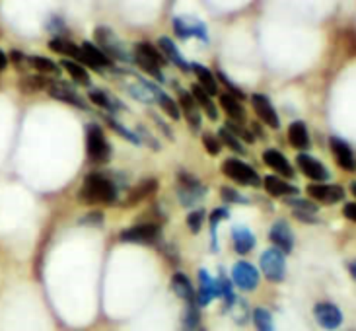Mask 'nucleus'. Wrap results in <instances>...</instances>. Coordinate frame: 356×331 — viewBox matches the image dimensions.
Here are the masks:
<instances>
[{"instance_id": "4c0bfd02", "label": "nucleus", "mask_w": 356, "mask_h": 331, "mask_svg": "<svg viewBox=\"0 0 356 331\" xmlns=\"http://www.w3.org/2000/svg\"><path fill=\"white\" fill-rule=\"evenodd\" d=\"M218 138H220V143H224V145L228 146V148H232L234 152H238V154H245V148H243V145H241V140L238 138V136H234L224 127V129H220V133H218Z\"/></svg>"}, {"instance_id": "4be33fe9", "label": "nucleus", "mask_w": 356, "mask_h": 331, "mask_svg": "<svg viewBox=\"0 0 356 331\" xmlns=\"http://www.w3.org/2000/svg\"><path fill=\"white\" fill-rule=\"evenodd\" d=\"M191 70L195 72L197 80H199V86H201L209 96H218V80H216L212 70H209L207 67H202L199 63H193Z\"/></svg>"}, {"instance_id": "a878e982", "label": "nucleus", "mask_w": 356, "mask_h": 331, "mask_svg": "<svg viewBox=\"0 0 356 331\" xmlns=\"http://www.w3.org/2000/svg\"><path fill=\"white\" fill-rule=\"evenodd\" d=\"M172 291H174L185 304H197V294L193 291L189 279H187L183 273H175L174 277H172Z\"/></svg>"}, {"instance_id": "aec40b11", "label": "nucleus", "mask_w": 356, "mask_h": 331, "mask_svg": "<svg viewBox=\"0 0 356 331\" xmlns=\"http://www.w3.org/2000/svg\"><path fill=\"white\" fill-rule=\"evenodd\" d=\"M263 162L269 166L270 170H275L277 174L284 175V177H292L294 175V170H292V166L286 160V156L279 152V150H275V148H269V150L263 152Z\"/></svg>"}, {"instance_id": "c03bdc74", "label": "nucleus", "mask_w": 356, "mask_h": 331, "mask_svg": "<svg viewBox=\"0 0 356 331\" xmlns=\"http://www.w3.org/2000/svg\"><path fill=\"white\" fill-rule=\"evenodd\" d=\"M289 204L294 209V213H318V207L316 204L308 203V201H302V199H289Z\"/></svg>"}, {"instance_id": "dca6fc26", "label": "nucleus", "mask_w": 356, "mask_h": 331, "mask_svg": "<svg viewBox=\"0 0 356 331\" xmlns=\"http://www.w3.org/2000/svg\"><path fill=\"white\" fill-rule=\"evenodd\" d=\"M179 109H181V113L185 115V119H187V123H189L193 131H199L202 123L201 111H199V106L193 99L191 94L185 92V90H179Z\"/></svg>"}, {"instance_id": "c756f323", "label": "nucleus", "mask_w": 356, "mask_h": 331, "mask_svg": "<svg viewBox=\"0 0 356 331\" xmlns=\"http://www.w3.org/2000/svg\"><path fill=\"white\" fill-rule=\"evenodd\" d=\"M191 96L193 99L197 102V106L201 107L202 111H207V115L211 117L212 121H216L218 119V111H216V106L212 104V97L202 90L199 84H195V86L191 88Z\"/></svg>"}, {"instance_id": "9d476101", "label": "nucleus", "mask_w": 356, "mask_h": 331, "mask_svg": "<svg viewBox=\"0 0 356 331\" xmlns=\"http://www.w3.org/2000/svg\"><path fill=\"white\" fill-rule=\"evenodd\" d=\"M296 164L302 170V174L309 177L312 181H316V184H323V181L329 179V170L319 160H316L314 156L298 154L296 156Z\"/></svg>"}, {"instance_id": "2f4dec72", "label": "nucleus", "mask_w": 356, "mask_h": 331, "mask_svg": "<svg viewBox=\"0 0 356 331\" xmlns=\"http://www.w3.org/2000/svg\"><path fill=\"white\" fill-rule=\"evenodd\" d=\"M88 97H90L92 104H96L97 107H104V109H109L111 113H113L115 109H121V107H123L117 99H113L111 96H107L106 92H102V90H90Z\"/></svg>"}, {"instance_id": "6e6552de", "label": "nucleus", "mask_w": 356, "mask_h": 331, "mask_svg": "<svg viewBox=\"0 0 356 331\" xmlns=\"http://www.w3.org/2000/svg\"><path fill=\"white\" fill-rule=\"evenodd\" d=\"M94 35H96V41H97V47L102 49L104 53H106L107 57L111 58H121V60H129V55H127L123 47H121V43L117 41V38L113 35V31L107 28H97L94 31Z\"/></svg>"}, {"instance_id": "1a4fd4ad", "label": "nucleus", "mask_w": 356, "mask_h": 331, "mask_svg": "<svg viewBox=\"0 0 356 331\" xmlns=\"http://www.w3.org/2000/svg\"><path fill=\"white\" fill-rule=\"evenodd\" d=\"M314 316H316V320H318V323L323 330H337L339 325L343 323V314L331 302H319V304H316Z\"/></svg>"}, {"instance_id": "f03ea898", "label": "nucleus", "mask_w": 356, "mask_h": 331, "mask_svg": "<svg viewBox=\"0 0 356 331\" xmlns=\"http://www.w3.org/2000/svg\"><path fill=\"white\" fill-rule=\"evenodd\" d=\"M204 193H207V189L197 177H193L187 172H179V175H177V197H179L183 207H193L195 203H199Z\"/></svg>"}, {"instance_id": "f257e3e1", "label": "nucleus", "mask_w": 356, "mask_h": 331, "mask_svg": "<svg viewBox=\"0 0 356 331\" xmlns=\"http://www.w3.org/2000/svg\"><path fill=\"white\" fill-rule=\"evenodd\" d=\"M78 199L88 204H113L119 199V187L109 175L94 172L84 179Z\"/></svg>"}, {"instance_id": "5701e85b", "label": "nucleus", "mask_w": 356, "mask_h": 331, "mask_svg": "<svg viewBox=\"0 0 356 331\" xmlns=\"http://www.w3.org/2000/svg\"><path fill=\"white\" fill-rule=\"evenodd\" d=\"M232 242H234V250L238 253H250L255 245V236L251 232L250 228L245 226H236L232 230Z\"/></svg>"}, {"instance_id": "39448f33", "label": "nucleus", "mask_w": 356, "mask_h": 331, "mask_svg": "<svg viewBox=\"0 0 356 331\" xmlns=\"http://www.w3.org/2000/svg\"><path fill=\"white\" fill-rule=\"evenodd\" d=\"M86 146H88V156L94 160V162H107L111 158V146L107 143L104 131L97 125L88 127L86 133Z\"/></svg>"}, {"instance_id": "09e8293b", "label": "nucleus", "mask_w": 356, "mask_h": 331, "mask_svg": "<svg viewBox=\"0 0 356 331\" xmlns=\"http://www.w3.org/2000/svg\"><path fill=\"white\" fill-rule=\"evenodd\" d=\"M82 224H88V226H102V223H104V214L102 213H92L88 214V216H84L82 220H80Z\"/></svg>"}, {"instance_id": "473e14b6", "label": "nucleus", "mask_w": 356, "mask_h": 331, "mask_svg": "<svg viewBox=\"0 0 356 331\" xmlns=\"http://www.w3.org/2000/svg\"><path fill=\"white\" fill-rule=\"evenodd\" d=\"M199 306L197 304H185V312H183L181 320V331H195L199 328Z\"/></svg>"}, {"instance_id": "79ce46f5", "label": "nucleus", "mask_w": 356, "mask_h": 331, "mask_svg": "<svg viewBox=\"0 0 356 331\" xmlns=\"http://www.w3.org/2000/svg\"><path fill=\"white\" fill-rule=\"evenodd\" d=\"M202 223H204V211H191V213L187 214V226H189V230L191 232H199L202 228Z\"/></svg>"}, {"instance_id": "5fc2aeb1", "label": "nucleus", "mask_w": 356, "mask_h": 331, "mask_svg": "<svg viewBox=\"0 0 356 331\" xmlns=\"http://www.w3.org/2000/svg\"><path fill=\"white\" fill-rule=\"evenodd\" d=\"M350 191H353V195L356 197V181H353V184H350Z\"/></svg>"}, {"instance_id": "b1692460", "label": "nucleus", "mask_w": 356, "mask_h": 331, "mask_svg": "<svg viewBox=\"0 0 356 331\" xmlns=\"http://www.w3.org/2000/svg\"><path fill=\"white\" fill-rule=\"evenodd\" d=\"M82 51H84V55H86L88 58V67L92 68H107L113 65V60L107 57L106 53L102 51V49L97 47V45H94V43H90V41H84L82 45Z\"/></svg>"}, {"instance_id": "c9c22d12", "label": "nucleus", "mask_w": 356, "mask_h": 331, "mask_svg": "<svg viewBox=\"0 0 356 331\" xmlns=\"http://www.w3.org/2000/svg\"><path fill=\"white\" fill-rule=\"evenodd\" d=\"M253 321H255V328L259 331H275L273 316H270V312L265 310V308H255V310H253Z\"/></svg>"}, {"instance_id": "a18cd8bd", "label": "nucleus", "mask_w": 356, "mask_h": 331, "mask_svg": "<svg viewBox=\"0 0 356 331\" xmlns=\"http://www.w3.org/2000/svg\"><path fill=\"white\" fill-rule=\"evenodd\" d=\"M218 289H220V294L224 296V300L228 306H232L234 302H236V296H234V291H232V282L220 275V281H218Z\"/></svg>"}, {"instance_id": "2eb2a0df", "label": "nucleus", "mask_w": 356, "mask_h": 331, "mask_svg": "<svg viewBox=\"0 0 356 331\" xmlns=\"http://www.w3.org/2000/svg\"><path fill=\"white\" fill-rule=\"evenodd\" d=\"M220 294L218 282L212 279L209 273L199 271V292H197V306H209Z\"/></svg>"}, {"instance_id": "0eeeda50", "label": "nucleus", "mask_w": 356, "mask_h": 331, "mask_svg": "<svg viewBox=\"0 0 356 331\" xmlns=\"http://www.w3.org/2000/svg\"><path fill=\"white\" fill-rule=\"evenodd\" d=\"M160 238V226L152 223L136 224L121 232V242L131 243H154Z\"/></svg>"}, {"instance_id": "393cba45", "label": "nucleus", "mask_w": 356, "mask_h": 331, "mask_svg": "<svg viewBox=\"0 0 356 331\" xmlns=\"http://www.w3.org/2000/svg\"><path fill=\"white\" fill-rule=\"evenodd\" d=\"M263 185H265V191L275 195V197H290V195L298 193V189L294 185L284 181L282 177H277V175H267L263 179Z\"/></svg>"}, {"instance_id": "ddd939ff", "label": "nucleus", "mask_w": 356, "mask_h": 331, "mask_svg": "<svg viewBox=\"0 0 356 331\" xmlns=\"http://www.w3.org/2000/svg\"><path fill=\"white\" fill-rule=\"evenodd\" d=\"M329 146H331V152L335 156L337 164L347 170V172H355L356 170V158L353 148L343 140V138H337V136H331L329 138Z\"/></svg>"}, {"instance_id": "f704fd0d", "label": "nucleus", "mask_w": 356, "mask_h": 331, "mask_svg": "<svg viewBox=\"0 0 356 331\" xmlns=\"http://www.w3.org/2000/svg\"><path fill=\"white\" fill-rule=\"evenodd\" d=\"M28 63L43 74H58V70H60L57 63H53L47 57H41V55H31V57H28Z\"/></svg>"}, {"instance_id": "7ed1b4c3", "label": "nucleus", "mask_w": 356, "mask_h": 331, "mask_svg": "<svg viewBox=\"0 0 356 331\" xmlns=\"http://www.w3.org/2000/svg\"><path fill=\"white\" fill-rule=\"evenodd\" d=\"M222 172L230 177L232 181L240 185H251V187H257L261 184L259 174L251 168L250 164L241 162L238 158H230L222 164Z\"/></svg>"}, {"instance_id": "bb28decb", "label": "nucleus", "mask_w": 356, "mask_h": 331, "mask_svg": "<svg viewBox=\"0 0 356 331\" xmlns=\"http://www.w3.org/2000/svg\"><path fill=\"white\" fill-rule=\"evenodd\" d=\"M220 106L222 109L228 113V117H230V121H234V123H243V119H245V109H243V106L240 104V99H236L234 96H230V94H220Z\"/></svg>"}, {"instance_id": "f8f14e48", "label": "nucleus", "mask_w": 356, "mask_h": 331, "mask_svg": "<svg viewBox=\"0 0 356 331\" xmlns=\"http://www.w3.org/2000/svg\"><path fill=\"white\" fill-rule=\"evenodd\" d=\"M308 195L312 199H316L319 203H339L345 199V189L339 185H327V184H309Z\"/></svg>"}, {"instance_id": "f3484780", "label": "nucleus", "mask_w": 356, "mask_h": 331, "mask_svg": "<svg viewBox=\"0 0 356 331\" xmlns=\"http://www.w3.org/2000/svg\"><path fill=\"white\" fill-rule=\"evenodd\" d=\"M49 49H53L55 53H60V55H65V57H70V60H76L80 65H88V58L84 55V51L82 47H78L74 45L72 41H68L65 38H53L49 41Z\"/></svg>"}, {"instance_id": "412c9836", "label": "nucleus", "mask_w": 356, "mask_h": 331, "mask_svg": "<svg viewBox=\"0 0 356 331\" xmlns=\"http://www.w3.org/2000/svg\"><path fill=\"white\" fill-rule=\"evenodd\" d=\"M156 187H158V181H156L154 177H148L145 181H140V184L131 189V193L127 195V199L123 201V207H135V204L143 203L146 197H150V195L154 193Z\"/></svg>"}, {"instance_id": "7c9ffc66", "label": "nucleus", "mask_w": 356, "mask_h": 331, "mask_svg": "<svg viewBox=\"0 0 356 331\" xmlns=\"http://www.w3.org/2000/svg\"><path fill=\"white\" fill-rule=\"evenodd\" d=\"M60 67L67 70L68 74H70V78L72 80H76L78 84H82V86H90V74H88V70L80 63H76V60H70V58H65L63 63H60Z\"/></svg>"}, {"instance_id": "8fccbe9b", "label": "nucleus", "mask_w": 356, "mask_h": 331, "mask_svg": "<svg viewBox=\"0 0 356 331\" xmlns=\"http://www.w3.org/2000/svg\"><path fill=\"white\" fill-rule=\"evenodd\" d=\"M343 214L347 216L348 220H353V223H356V203H347V204H345V209H343Z\"/></svg>"}, {"instance_id": "6ab92c4d", "label": "nucleus", "mask_w": 356, "mask_h": 331, "mask_svg": "<svg viewBox=\"0 0 356 331\" xmlns=\"http://www.w3.org/2000/svg\"><path fill=\"white\" fill-rule=\"evenodd\" d=\"M158 47L162 51V55L165 57V60H170L172 65H175L177 68H181L183 72H189V70H191V65L185 60V57L181 55V51L175 47V41H172L170 38H160L158 39Z\"/></svg>"}, {"instance_id": "20e7f679", "label": "nucleus", "mask_w": 356, "mask_h": 331, "mask_svg": "<svg viewBox=\"0 0 356 331\" xmlns=\"http://www.w3.org/2000/svg\"><path fill=\"white\" fill-rule=\"evenodd\" d=\"M261 271L273 282H280L286 275V261L284 253L277 248H269L261 255Z\"/></svg>"}, {"instance_id": "cd10ccee", "label": "nucleus", "mask_w": 356, "mask_h": 331, "mask_svg": "<svg viewBox=\"0 0 356 331\" xmlns=\"http://www.w3.org/2000/svg\"><path fill=\"white\" fill-rule=\"evenodd\" d=\"M289 140L290 145L294 146V148H298V150H306V148H309V133L306 123L294 121V123L289 127Z\"/></svg>"}, {"instance_id": "58836bf2", "label": "nucleus", "mask_w": 356, "mask_h": 331, "mask_svg": "<svg viewBox=\"0 0 356 331\" xmlns=\"http://www.w3.org/2000/svg\"><path fill=\"white\" fill-rule=\"evenodd\" d=\"M106 121H107V125L111 127L113 131H117L119 135L123 136V138H127V140H131L133 145H140V138L135 135V133H131L129 129H125V127L121 125V123H117L115 119H111V117H106Z\"/></svg>"}, {"instance_id": "49530a36", "label": "nucleus", "mask_w": 356, "mask_h": 331, "mask_svg": "<svg viewBox=\"0 0 356 331\" xmlns=\"http://www.w3.org/2000/svg\"><path fill=\"white\" fill-rule=\"evenodd\" d=\"M222 218H228V209H216L211 214V228H212V243L216 245V226Z\"/></svg>"}, {"instance_id": "de8ad7c7", "label": "nucleus", "mask_w": 356, "mask_h": 331, "mask_svg": "<svg viewBox=\"0 0 356 331\" xmlns=\"http://www.w3.org/2000/svg\"><path fill=\"white\" fill-rule=\"evenodd\" d=\"M220 197L226 201V203H245V201H248L245 197H241L238 191H234V189H230V187H222Z\"/></svg>"}, {"instance_id": "37998d69", "label": "nucleus", "mask_w": 356, "mask_h": 331, "mask_svg": "<svg viewBox=\"0 0 356 331\" xmlns=\"http://www.w3.org/2000/svg\"><path fill=\"white\" fill-rule=\"evenodd\" d=\"M202 145H204V148H207V152L212 156H216L218 152H220L222 148V143L218 136L211 135V133H207V135H202Z\"/></svg>"}, {"instance_id": "9b49d317", "label": "nucleus", "mask_w": 356, "mask_h": 331, "mask_svg": "<svg viewBox=\"0 0 356 331\" xmlns=\"http://www.w3.org/2000/svg\"><path fill=\"white\" fill-rule=\"evenodd\" d=\"M251 106H253L257 117H259L265 125H269L270 129H279L280 127L279 113L275 111V107H273V104H270L269 97L263 96V94H253V96H251Z\"/></svg>"}, {"instance_id": "72a5a7b5", "label": "nucleus", "mask_w": 356, "mask_h": 331, "mask_svg": "<svg viewBox=\"0 0 356 331\" xmlns=\"http://www.w3.org/2000/svg\"><path fill=\"white\" fill-rule=\"evenodd\" d=\"M135 53H138V55H143L145 58H148V60H152V63H156L158 67H164L165 63V57L162 55V51L160 49H156L154 45H150V43H138L135 49Z\"/></svg>"}, {"instance_id": "4468645a", "label": "nucleus", "mask_w": 356, "mask_h": 331, "mask_svg": "<svg viewBox=\"0 0 356 331\" xmlns=\"http://www.w3.org/2000/svg\"><path fill=\"white\" fill-rule=\"evenodd\" d=\"M270 242L275 243V248L282 253H290L294 248V234L290 230V226L284 220L273 224L270 228Z\"/></svg>"}, {"instance_id": "864d4df0", "label": "nucleus", "mask_w": 356, "mask_h": 331, "mask_svg": "<svg viewBox=\"0 0 356 331\" xmlns=\"http://www.w3.org/2000/svg\"><path fill=\"white\" fill-rule=\"evenodd\" d=\"M348 271H350V277H353V279L356 281V259L355 261L348 263Z\"/></svg>"}, {"instance_id": "e433bc0d", "label": "nucleus", "mask_w": 356, "mask_h": 331, "mask_svg": "<svg viewBox=\"0 0 356 331\" xmlns=\"http://www.w3.org/2000/svg\"><path fill=\"white\" fill-rule=\"evenodd\" d=\"M135 63L138 65V67L143 68L145 72H148L150 76H154L156 80H160V82H164V74H162V67H158L156 63H152V60H148V58H145L143 55H138V53H135Z\"/></svg>"}, {"instance_id": "3c124183", "label": "nucleus", "mask_w": 356, "mask_h": 331, "mask_svg": "<svg viewBox=\"0 0 356 331\" xmlns=\"http://www.w3.org/2000/svg\"><path fill=\"white\" fill-rule=\"evenodd\" d=\"M6 67H8V55L4 51H0V72Z\"/></svg>"}, {"instance_id": "a211bd4d", "label": "nucleus", "mask_w": 356, "mask_h": 331, "mask_svg": "<svg viewBox=\"0 0 356 331\" xmlns=\"http://www.w3.org/2000/svg\"><path fill=\"white\" fill-rule=\"evenodd\" d=\"M47 92H49V96L55 97V99H58V102H65V104L80 107V109H86L84 99L78 96L72 88L67 86V84H63V82H51V84L47 86Z\"/></svg>"}, {"instance_id": "a19ab883", "label": "nucleus", "mask_w": 356, "mask_h": 331, "mask_svg": "<svg viewBox=\"0 0 356 331\" xmlns=\"http://www.w3.org/2000/svg\"><path fill=\"white\" fill-rule=\"evenodd\" d=\"M226 129L230 131L232 135L238 136L240 140H243V143H253V140H255V136L251 135L248 129H243V127H241L240 123H234V121H228V123H226Z\"/></svg>"}, {"instance_id": "423d86ee", "label": "nucleus", "mask_w": 356, "mask_h": 331, "mask_svg": "<svg viewBox=\"0 0 356 331\" xmlns=\"http://www.w3.org/2000/svg\"><path fill=\"white\" fill-rule=\"evenodd\" d=\"M232 282L241 291H255L259 286V271L248 261H238L232 269Z\"/></svg>"}, {"instance_id": "c85d7f7f", "label": "nucleus", "mask_w": 356, "mask_h": 331, "mask_svg": "<svg viewBox=\"0 0 356 331\" xmlns=\"http://www.w3.org/2000/svg\"><path fill=\"white\" fill-rule=\"evenodd\" d=\"M150 90H152V94H154V99L160 104V107L164 109L168 115L172 117V119H179L181 117V109H179V104L175 102L174 97H170L165 92H162L160 88H156L154 84H150Z\"/></svg>"}, {"instance_id": "603ef678", "label": "nucleus", "mask_w": 356, "mask_h": 331, "mask_svg": "<svg viewBox=\"0 0 356 331\" xmlns=\"http://www.w3.org/2000/svg\"><path fill=\"white\" fill-rule=\"evenodd\" d=\"M12 60H14V63H24V60H28V57H24V55H22V53H18V51H14V53H12Z\"/></svg>"}, {"instance_id": "ea45409f", "label": "nucleus", "mask_w": 356, "mask_h": 331, "mask_svg": "<svg viewBox=\"0 0 356 331\" xmlns=\"http://www.w3.org/2000/svg\"><path fill=\"white\" fill-rule=\"evenodd\" d=\"M216 78L220 80L224 86L228 88V92H226V94H230V96H234V97H236V99H240V102H241V99H243V97H245V94H243V90L236 86V84H234L230 78L226 76V74H224L222 70H218V72H216Z\"/></svg>"}]
</instances>
